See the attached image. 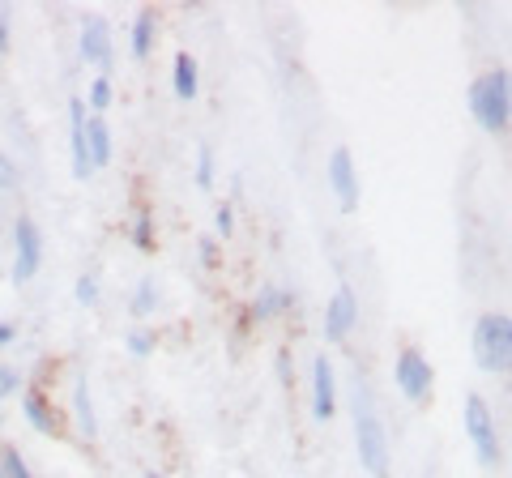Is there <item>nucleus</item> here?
<instances>
[{"label":"nucleus","instance_id":"24","mask_svg":"<svg viewBox=\"0 0 512 478\" xmlns=\"http://www.w3.org/2000/svg\"><path fill=\"white\" fill-rule=\"evenodd\" d=\"M18 188H22V167H18V158L0 150V197L18 193Z\"/></svg>","mask_w":512,"mask_h":478},{"label":"nucleus","instance_id":"15","mask_svg":"<svg viewBox=\"0 0 512 478\" xmlns=\"http://www.w3.org/2000/svg\"><path fill=\"white\" fill-rule=\"evenodd\" d=\"M158 26H163V18H158V9H154V5H146V9H137V13H133V26H128V52H133L137 65L154 56Z\"/></svg>","mask_w":512,"mask_h":478},{"label":"nucleus","instance_id":"12","mask_svg":"<svg viewBox=\"0 0 512 478\" xmlns=\"http://www.w3.org/2000/svg\"><path fill=\"white\" fill-rule=\"evenodd\" d=\"M338 414V372H333V359L320 350L312 355V419L329 423Z\"/></svg>","mask_w":512,"mask_h":478},{"label":"nucleus","instance_id":"30","mask_svg":"<svg viewBox=\"0 0 512 478\" xmlns=\"http://www.w3.org/2000/svg\"><path fill=\"white\" fill-rule=\"evenodd\" d=\"M278 380H282V385L286 389H291V380H295V359H291V350H278Z\"/></svg>","mask_w":512,"mask_h":478},{"label":"nucleus","instance_id":"6","mask_svg":"<svg viewBox=\"0 0 512 478\" xmlns=\"http://www.w3.org/2000/svg\"><path fill=\"white\" fill-rule=\"evenodd\" d=\"M393 385H397V393H402L410 406H427L431 402V393H436V368H431V359L423 355L419 346H402V350H397Z\"/></svg>","mask_w":512,"mask_h":478},{"label":"nucleus","instance_id":"16","mask_svg":"<svg viewBox=\"0 0 512 478\" xmlns=\"http://www.w3.org/2000/svg\"><path fill=\"white\" fill-rule=\"evenodd\" d=\"M86 146H90L94 171L111 167V158H116V133H111L107 116H86Z\"/></svg>","mask_w":512,"mask_h":478},{"label":"nucleus","instance_id":"3","mask_svg":"<svg viewBox=\"0 0 512 478\" xmlns=\"http://www.w3.org/2000/svg\"><path fill=\"white\" fill-rule=\"evenodd\" d=\"M470 355L478 372L508 376L512 372V316L508 312H483L470 329Z\"/></svg>","mask_w":512,"mask_h":478},{"label":"nucleus","instance_id":"4","mask_svg":"<svg viewBox=\"0 0 512 478\" xmlns=\"http://www.w3.org/2000/svg\"><path fill=\"white\" fill-rule=\"evenodd\" d=\"M461 427H466V440L474 444L478 466L495 470L504 461V440H500V423H495V410L483 393H466V406H461Z\"/></svg>","mask_w":512,"mask_h":478},{"label":"nucleus","instance_id":"29","mask_svg":"<svg viewBox=\"0 0 512 478\" xmlns=\"http://www.w3.org/2000/svg\"><path fill=\"white\" fill-rule=\"evenodd\" d=\"M9 47H13V9L0 5V56H9Z\"/></svg>","mask_w":512,"mask_h":478},{"label":"nucleus","instance_id":"7","mask_svg":"<svg viewBox=\"0 0 512 478\" xmlns=\"http://www.w3.org/2000/svg\"><path fill=\"white\" fill-rule=\"evenodd\" d=\"M77 56H82L86 69H99V77H111L116 43H111L107 13H82V22H77Z\"/></svg>","mask_w":512,"mask_h":478},{"label":"nucleus","instance_id":"11","mask_svg":"<svg viewBox=\"0 0 512 478\" xmlns=\"http://www.w3.org/2000/svg\"><path fill=\"white\" fill-rule=\"evenodd\" d=\"M299 304V295L295 291H286V286L278 282H261L256 286V295L248 299V321L252 325H269V321H282V316H291Z\"/></svg>","mask_w":512,"mask_h":478},{"label":"nucleus","instance_id":"5","mask_svg":"<svg viewBox=\"0 0 512 478\" xmlns=\"http://www.w3.org/2000/svg\"><path fill=\"white\" fill-rule=\"evenodd\" d=\"M9 282L13 286H26L39 278L43 269V227L30 214H18L9 227Z\"/></svg>","mask_w":512,"mask_h":478},{"label":"nucleus","instance_id":"18","mask_svg":"<svg viewBox=\"0 0 512 478\" xmlns=\"http://www.w3.org/2000/svg\"><path fill=\"white\" fill-rule=\"evenodd\" d=\"M128 244H133L141 257H150L158 248V218H154V205H137L133 218H128Z\"/></svg>","mask_w":512,"mask_h":478},{"label":"nucleus","instance_id":"10","mask_svg":"<svg viewBox=\"0 0 512 478\" xmlns=\"http://www.w3.org/2000/svg\"><path fill=\"white\" fill-rule=\"evenodd\" d=\"M18 406H22V419H26L30 432H39V436H60L64 432V414H60V406L52 402V393L47 389H39V385L22 389Z\"/></svg>","mask_w":512,"mask_h":478},{"label":"nucleus","instance_id":"19","mask_svg":"<svg viewBox=\"0 0 512 478\" xmlns=\"http://www.w3.org/2000/svg\"><path fill=\"white\" fill-rule=\"evenodd\" d=\"M158 304H163V286L154 278H137L133 295H128V316H133V321H150L158 312Z\"/></svg>","mask_w":512,"mask_h":478},{"label":"nucleus","instance_id":"2","mask_svg":"<svg viewBox=\"0 0 512 478\" xmlns=\"http://www.w3.org/2000/svg\"><path fill=\"white\" fill-rule=\"evenodd\" d=\"M355 453H359V466L372 478H389V470H393L389 432H384L380 414L372 406V393H367L359 380H355Z\"/></svg>","mask_w":512,"mask_h":478},{"label":"nucleus","instance_id":"32","mask_svg":"<svg viewBox=\"0 0 512 478\" xmlns=\"http://www.w3.org/2000/svg\"><path fill=\"white\" fill-rule=\"evenodd\" d=\"M146 478H167V474L163 470H146Z\"/></svg>","mask_w":512,"mask_h":478},{"label":"nucleus","instance_id":"1","mask_svg":"<svg viewBox=\"0 0 512 478\" xmlns=\"http://www.w3.org/2000/svg\"><path fill=\"white\" fill-rule=\"evenodd\" d=\"M466 107H470V120L478 129L495 141H504L512 129V77H508V69L491 65V69L478 73L466 90Z\"/></svg>","mask_w":512,"mask_h":478},{"label":"nucleus","instance_id":"27","mask_svg":"<svg viewBox=\"0 0 512 478\" xmlns=\"http://www.w3.org/2000/svg\"><path fill=\"white\" fill-rule=\"evenodd\" d=\"M235 235V205L218 201L214 205V239H231Z\"/></svg>","mask_w":512,"mask_h":478},{"label":"nucleus","instance_id":"17","mask_svg":"<svg viewBox=\"0 0 512 478\" xmlns=\"http://www.w3.org/2000/svg\"><path fill=\"white\" fill-rule=\"evenodd\" d=\"M171 90H175V99L180 103H192L201 94V65H197V56L192 52H175V60H171Z\"/></svg>","mask_w":512,"mask_h":478},{"label":"nucleus","instance_id":"26","mask_svg":"<svg viewBox=\"0 0 512 478\" xmlns=\"http://www.w3.org/2000/svg\"><path fill=\"white\" fill-rule=\"evenodd\" d=\"M197 261H201V269H222V239L201 235L197 239Z\"/></svg>","mask_w":512,"mask_h":478},{"label":"nucleus","instance_id":"31","mask_svg":"<svg viewBox=\"0 0 512 478\" xmlns=\"http://www.w3.org/2000/svg\"><path fill=\"white\" fill-rule=\"evenodd\" d=\"M13 342H18V325H13V321H0V355H5Z\"/></svg>","mask_w":512,"mask_h":478},{"label":"nucleus","instance_id":"13","mask_svg":"<svg viewBox=\"0 0 512 478\" xmlns=\"http://www.w3.org/2000/svg\"><path fill=\"white\" fill-rule=\"evenodd\" d=\"M86 103L82 94H73L69 99V171L73 180H94V163H90V146H86Z\"/></svg>","mask_w":512,"mask_h":478},{"label":"nucleus","instance_id":"8","mask_svg":"<svg viewBox=\"0 0 512 478\" xmlns=\"http://www.w3.org/2000/svg\"><path fill=\"white\" fill-rule=\"evenodd\" d=\"M325 180H329V188H333V197H338L342 214H355V210H359V167H355V154H350L346 146H338V150L329 154Z\"/></svg>","mask_w":512,"mask_h":478},{"label":"nucleus","instance_id":"20","mask_svg":"<svg viewBox=\"0 0 512 478\" xmlns=\"http://www.w3.org/2000/svg\"><path fill=\"white\" fill-rule=\"evenodd\" d=\"M82 103H86L90 116H107V111L116 107V82H111V77H99V73H94V77H90V86H86V94H82Z\"/></svg>","mask_w":512,"mask_h":478},{"label":"nucleus","instance_id":"21","mask_svg":"<svg viewBox=\"0 0 512 478\" xmlns=\"http://www.w3.org/2000/svg\"><path fill=\"white\" fill-rule=\"evenodd\" d=\"M0 478H39L18 444H0Z\"/></svg>","mask_w":512,"mask_h":478},{"label":"nucleus","instance_id":"9","mask_svg":"<svg viewBox=\"0 0 512 478\" xmlns=\"http://www.w3.org/2000/svg\"><path fill=\"white\" fill-rule=\"evenodd\" d=\"M355 329H359V299L350 286H338L325 304V342L342 346V342L355 338Z\"/></svg>","mask_w":512,"mask_h":478},{"label":"nucleus","instance_id":"28","mask_svg":"<svg viewBox=\"0 0 512 478\" xmlns=\"http://www.w3.org/2000/svg\"><path fill=\"white\" fill-rule=\"evenodd\" d=\"M22 385H26V372L18 363H0V397H13Z\"/></svg>","mask_w":512,"mask_h":478},{"label":"nucleus","instance_id":"14","mask_svg":"<svg viewBox=\"0 0 512 478\" xmlns=\"http://www.w3.org/2000/svg\"><path fill=\"white\" fill-rule=\"evenodd\" d=\"M69 419L77 427L82 440H99V410H94V393H90V380L86 376H73V402H69Z\"/></svg>","mask_w":512,"mask_h":478},{"label":"nucleus","instance_id":"22","mask_svg":"<svg viewBox=\"0 0 512 478\" xmlns=\"http://www.w3.org/2000/svg\"><path fill=\"white\" fill-rule=\"evenodd\" d=\"M73 299H77V304H82V308H99V299H103L99 269H86V274L73 282Z\"/></svg>","mask_w":512,"mask_h":478},{"label":"nucleus","instance_id":"25","mask_svg":"<svg viewBox=\"0 0 512 478\" xmlns=\"http://www.w3.org/2000/svg\"><path fill=\"white\" fill-rule=\"evenodd\" d=\"M192 175H197V188H214V146H205V141L197 146V171Z\"/></svg>","mask_w":512,"mask_h":478},{"label":"nucleus","instance_id":"23","mask_svg":"<svg viewBox=\"0 0 512 478\" xmlns=\"http://www.w3.org/2000/svg\"><path fill=\"white\" fill-rule=\"evenodd\" d=\"M124 346H128V355H133V359H150L158 350V333L150 325H137V329H128Z\"/></svg>","mask_w":512,"mask_h":478}]
</instances>
